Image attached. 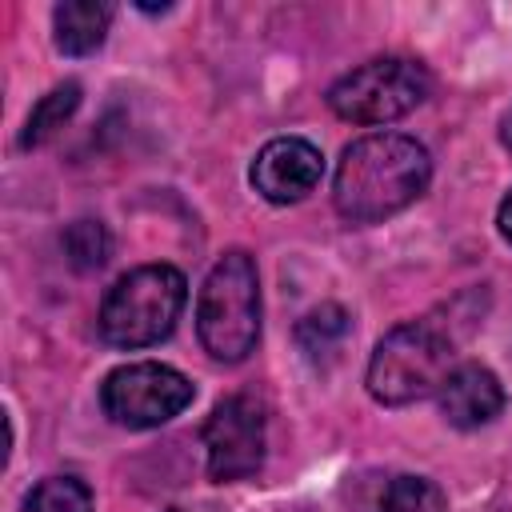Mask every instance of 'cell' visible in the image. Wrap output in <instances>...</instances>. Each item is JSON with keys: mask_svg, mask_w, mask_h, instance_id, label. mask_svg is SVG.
<instances>
[{"mask_svg": "<svg viewBox=\"0 0 512 512\" xmlns=\"http://www.w3.org/2000/svg\"><path fill=\"white\" fill-rule=\"evenodd\" d=\"M108 252H112V236L100 220H76L64 228V256L76 272L100 268L108 260Z\"/></svg>", "mask_w": 512, "mask_h": 512, "instance_id": "15", "label": "cell"}, {"mask_svg": "<svg viewBox=\"0 0 512 512\" xmlns=\"http://www.w3.org/2000/svg\"><path fill=\"white\" fill-rule=\"evenodd\" d=\"M432 92V76L412 56H376L344 72L328 88V108L348 124H388L420 108Z\"/></svg>", "mask_w": 512, "mask_h": 512, "instance_id": "5", "label": "cell"}, {"mask_svg": "<svg viewBox=\"0 0 512 512\" xmlns=\"http://www.w3.org/2000/svg\"><path fill=\"white\" fill-rule=\"evenodd\" d=\"M452 368H456V336L440 320L424 316V320H404L380 336L364 384L376 404L404 408L440 392Z\"/></svg>", "mask_w": 512, "mask_h": 512, "instance_id": "2", "label": "cell"}, {"mask_svg": "<svg viewBox=\"0 0 512 512\" xmlns=\"http://www.w3.org/2000/svg\"><path fill=\"white\" fill-rule=\"evenodd\" d=\"M348 328H352V320L340 304H320L296 324V344L304 348L308 360H320V356H332L344 344Z\"/></svg>", "mask_w": 512, "mask_h": 512, "instance_id": "12", "label": "cell"}, {"mask_svg": "<svg viewBox=\"0 0 512 512\" xmlns=\"http://www.w3.org/2000/svg\"><path fill=\"white\" fill-rule=\"evenodd\" d=\"M376 512H448V500L440 492V484H432L428 476H392L376 500Z\"/></svg>", "mask_w": 512, "mask_h": 512, "instance_id": "13", "label": "cell"}, {"mask_svg": "<svg viewBox=\"0 0 512 512\" xmlns=\"http://www.w3.org/2000/svg\"><path fill=\"white\" fill-rule=\"evenodd\" d=\"M76 108H80V84H76V80L56 84L48 96L36 100V108H32L24 132H20V148H40L44 140H52V136L72 120Z\"/></svg>", "mask_w": 512, "mask_h": 512, "instance_id": "11", "label": "cell"}, {"mask_svg": "<svg viewBox=\"0 0 512 512\" xmlns=\"http://www.w3.org/2000/svg\"><path fill=\"white\" fill-rule=\"evenodd\" d=\"M184 300H188V280L180 268L172 264H140L132 272H124L108 292H104V304H100V336L112 344V348H148V344H160L180 312H184Z\"/></svg>", "mask_w": 512, "mask_h": 512, "instance_id": "4", "label": "cell"}, {"mask_svg": "<svg viewBox=\"0 0 512 512\" xmlns=\"http://www.w3.org/2000/svg\"><path fill=\"white\" fill-rule=\"evenodd\" d=\"M500 140H504V148L512 152V108H508V116H504V124H500Z\"/></svg>", "mask_w": 512, "mask_h": 512, "instance_id": "17", "label": "cell"}, {"mask_svg": "<svg viewBox=\"0 0 512 512\" xmlns=\"http://www.w3.org/2000/svg\"><path fill=\"white\" fill-rule=\"evenodd\" d=\"M112 24V4L104 0H64L52 12V28H56V48L64 56H92Z\"/></svg>", "mask_w": 512, "mask_h": 512, "instance_id": "10", "label": "cell"}, {"mask_svg": "<svg viewBox=\"0 0 512 512\" xmlns=\"http://www.w3.org/2000/svg\"><path fill=\"white\" fill-rule=\"evenodd\" d=\"M196 388L184 372L140 360V364H120L116 372L104 376L100 384V408L112 424L120 428H160L172 416H180L192 404Z\"/></svg>", "mask_w": 512, "mask_h": 512, "instance_id": "6", "label": "cell"}, {"mask_svg": "<svg viewBox=\"0 0 512 512\" xmlns=\"http://www.w3.org/2000/svg\"><path fill=\"white\" fill-rule=\"evenodd\" d=\"M248 176H252V188L268 204H296L320 184L324 156L304 136H276L256 152Z\"/></svg>", "mask_w": 512, "mask_h": 512, "instance_id": "8", "label": "cell"}, {"mask_svg": "<svg viewBox=\"0 0 512 512\" xmlns=\"http://www.w3.org/2000/svg\"><path fill=\"white\" fill-rule=\"evenodd\" d=\"M496 228H500V236L512 244V192L500 200V208H496Z\"/></svg>", "mask_w": 512, "mask_h": 512, "instance_id": "16", "label": "cell"}, {"mask_svg": "<svg viewBox=\"0 0 512 512\" xmlns=\"http://www.w3.org/2000/svg\"><path fill=\"white\" fill-rule=\"evenodd\" d=\"M196 336L212 360L240 364L260 340V272L244 248H228L200 296H196Z\"/></svg>", "mask_w": 512, "mask_h": 512, "instance_id": "3", "label": "cell"}, {"mask_svg": "<svg viewBox=\"0 0 512 512\" xmlns=\"http://www.w3.org/2000/svg\"><path fill=\"white\" fill-rule=\"evenodd\" d=\"M92 488L80 476H44L28 496L24 512H92Z\"/></svg>", "mask_w": 512, "mask_h": 512, "instance_id": "14", "label": "cell"}, {"mask_svg": "<svg viewBox=\"0 0 512 512\" xmlns=\"http://www.w3.org/2000/svg\"><path fill=\"white\" fill-rule=\"evenodd\" d=\"M432 156L416 136L368 132L352 140L332 176V204L348 224H380L424 196Z\"/></svg>", "mask_w": 512, "mask_h": 512, "instance_id": "1", "label": "cell"}, {"mask_svg": "<svg viewBox=\"0 0 512 512\" xmlns=\"http://www.w3.org/2000/svg\"><path fill=\"white\" fill-rule=\"evenodd\" d=\"M200 440H204V456H208V476L216 484L256 476L264 464V444H268L264 404L252 392H232V396L216 400V408L208 412V420L200 428Z\"/></svg>", "mask_w": 512, "mask_h": 512, "instance_id": "7", "label": "cell"}, {"mask_svg": "<svg viewBox=\"0 0 512 512\" xmlns=\"http://www.w3.org/2000/svg\"><path fill=\"white\" fill-rule=\"evenodd\" d=\"M440 412L452 428H484L504 412V384L484 364H456L440 388Z\"/></svg>", "mask_w": 512, "mask_h": 512, "instance_id": "9", "label": "cell"}]
</instances>
